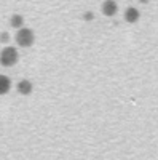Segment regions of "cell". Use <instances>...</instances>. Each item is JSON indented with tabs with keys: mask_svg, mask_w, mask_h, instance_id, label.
Returning a JSON list of instances; mask_svg holds the SVG:
<instances>
[{
	"mask_svg": "<svg viewBox=\"0 0 158 160\" xmlns=\"http://www.w3.org/2000/svg\"><path fill=\"white\" fill-rule=\"evenodd\" d=\"M15 40H16V43H18L19 47L29 48V47H32L34 42H35V34H34V31L29 29V28H21V29H18Z\"/></svg>",
	"mask_w": 158,
	"mask_h": 160,
	"instance_id": "1",
	"label": "cell"
},
{
	"mask_svg": "<svg viewBox=\"0 0 158 160\" xmlns=\"http://www.w3.org/2000/svg\"><path fill=\"white\" fill-rule=\"evenodd\" d=\"M83 18H85L86 21H91V19H93L94 16H93V13H91V11H86V13H85V16H83Z\"/></svg>",
	"mask_w": 158,
	"mask_h": 160,
	"instance_id": "9",
	"label": "cell"
},
{
	"mask_svg": "<svg viewBox=\"0 0 158 160\" xmlns=\"http://www.w3.org/2000/svg\"><path fill=\"white\" fill-rule=\"evenodd\" d=\"M10 24H11V28H15V29H21L22 24H24V18L21 15H11Z\"/></svg>",
	"mask_w": 158,
	"mask_h": 160,
	"instance_id": "7",
	"label": "cell"
},
{
	"mask_svg": "<svg viewBox=\"0 0 158 160\" xmlns=\"http://www.w3.org/2000/svg\"><path fill=\"white\" fill-rule=\"evenodd\" d=\"M32 88H34V85H32L31 80H27V78H22L21 82L18 83V91L21 93V95H24V96L31 95V93H32Z\"/></svg>",
	"mask_w": 158,
	"mask_h": 160,
	"instance_id": "5",
	"label": "cell"
},
{
	"mask_svg": "<svg viewBox=\"0 0 158 160\" xmlns=\"http://www.w3.org/2000/svg\"><path fill=\"white\" fill-rule=\"evenodd\" d=\"M139 10L137 8H134V7H129V8H126V11H125V21L126 22H129V24H134L136 21H139Z\"/></svg>",
	"mask_w": 158,
	"mask_h": 160,
	"instance_id": "4",
	"label": "cell"
},
{
	"mask_svg": "<svg viewBox=\"0 0 158 160\" xmlns=\"http://www.w3.org/2000/svg\"><path fill=\"white\" fill-rule=\"evenodd\" d=\"M8 38H10L8 32H2V34H0V42H8Z\"/></svg>",
	"mask_w": 158,
	"mask_h": 160,
	"instance_id": "8",
	"label": "cell"
},
{
	"mask_svg": "<svg viewBox=\"0 0 158 160\" xmlns=\"http://www.w3.org/2000/svg\"><path fill=\"white\" fill-rule=\"evenodd\" d=\"M117 11H118V5L115 0H105L102 3V13L105 16H113L117 15Z\"/></svg>",
	"mask_w": 158,
	"mask_h": 160,
	"instance_id": "3",
	"label": "cell"
},
{
	"mask_svg": "<svg viewBox=\"0 0 158 160\" xmlns=\"http://www.w3.org/2000/svg\"><path fill=\"white\" fill-rule=\"evenodd\" d=\"M19 59V53L15 47H5L0 53V64L5 66V68H11L15 66Z\"/></svg>",
	"mask_w": 158,
	"mask_h": 160,
	"instance_id": "2",
	"label": "cell"
},
{
	"mask_svg": "<svg viewBox=\"0 0 158 160\" xmlns=\"http://www.w3.org/2000/svg\"><path fill=\"white\" fill-rule=\"evenodd\" d=\"M10 88H11V80L7 75L0 74V95H7Z\"/></svg>",
	"mask_w": 158,
	"mask_h": 160,
	"instance_id": "6",
	"label": "cell"
},
{
	"mask_svg": "<svg viewBox=\"0 0 158 160\" xmlns=\"http://www.w3.org/2000/svg\"><path fill=\"white\" fill-rule=\"evenodd\" d=\"M141 2H142V3H147V2H149V0H141Z\"/></svg>",
	"mask_w": 158,
	"mask_h": 160,
	"instance_id": "10",
	"label": "cell"
}]
</instances>
